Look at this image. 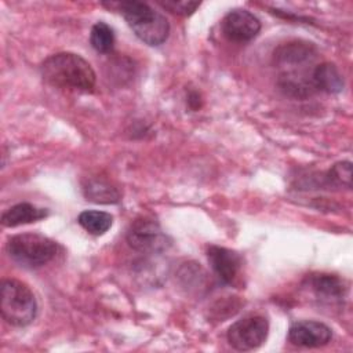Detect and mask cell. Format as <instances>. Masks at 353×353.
Here are the masks:
<instances>
[{"mask_svg": "<svg viewBox=\"0 0 353 353\" xmlns=\"http://www.w3.org/2000/svg\"><path fill=\"white\" fill-rule=\"evenodd\" d=\"M317 55V48L302 40L288 41L276 48L273 59L279 69L277 84L284 94L294 98H307L316 92L312 73L316 68L313 63Z\"/></svg>", "mask_w": 353, "mask_h": 353, "instance_id": "obj_1", "label": "cell"}, {"mask_svg": "<svg viewBox=\"0 0 353 353\" xmlns=\"http://www.w3.org/2000/svg\"><path fill=\"white\" fill-rule=\"evenodd\" d=\"M84 194L87 200H91L94 203H102V204H113L120 200L119 190L112 186L110 182L105 179H90L84 188Z\"/></svg>", "mask_w": 353, "mask_h": 353, "instance_id": "obj_14", "label": "cell"}, {"mask_svg": "<svg viewBox=\"0 0 353 353\" xmlns=\"http://www.w3.org/2000/svg\"><path fill=\"white\" fill-rule=\"evenodd\" d=\"M159 4L163 8L168 10L170 12L182 15V17H188L193 14L200 7L199 1H188V0H165V1H159Z\"/></svg>", "mask_w": 353, "mask_h": 353, "instance_id": "obj_18", "label": "cell"}, {"mask_svg": "<svg viewBox=\"0 0 353 353\" xmlns=\"http://www.w3.org/2000/svg\"><path fill=\"white\" fill-rule=\"evenodd\" d=\"M332 338V331L321 321L302 320L294 323L288 330V341L299 347H321Z\"/></svg>", "mask_w": 353, "mask_h": 353, "instance_id": "obj_10", "label": "cell"}, {"mask_svg": "<svg viewBox=\"0 0 353 353\" xmlns=\"http://www.w3.org/2000/svg\"><path fill=\"white\" fill-rule=\"evenodd\" d=\"M221 29L229 41L248 43L258 36L261 30V22L252 12L243 8H236L223 17Z\"/></svg>", "mask_w": 353, "mask_h": 353, "instance_id": "obj_8", "label": "cell"}, {"mask_svg": "<svg viewBox=\"0 0 353 353\" xmlns=\"http://www.w3.org/2000/svg\"><path fill=\"white\" fill-rule=\"evenodd\" d=\"M40 72L43 80L50 85L77 92H91L97 81L92 66L74 52L50 55L43 61Z\"/></svg>", "mask_w": 353, "mask_h": 353, "instance_id": "obj_2", "label": "cell"}, {"mask_svg": "<svg viewBox=\"0 0 353 353\" xmlns=\"http://www.w3.org/2000/svg\"><path fill=\"white\" fill-rule=\"evenodd\" d=\"M90 43H91V47L99 54L112 52V50L114 47V32H113V29L102 21L97 22L91 28Z\"/></svg>", "mask_w": 353, "mask_h": 353, "instance_id": "obj_16", "label": "cell"}, {"mask_svg": "<svg viewBox=\"0 0 353 353\" xmlns=\"http://www.w3.org/2000/svg\"><path fill=\"white\" fill-rule=\"evenodd\" d=\"M103 6L116 7L135 36L150 47L163 44L170 33L167 18L143 1H119Z\"/></svg>", "mask_w": 353, "mask_h": 353, "instance_id": "obj_3", "label": "cell"}, {"mask_svg": "<svg viewBox=\"0 0 353 353\" xmlns=\"http://www.w3.org/2000/svg\"><path fill=\"white\" fill-rule=\"evenodd\" d=\"M7 252L18 265L34 269L55 258L58 244L40 233H19L7 240Z\"/></svg>", "mask_w": 353, "mask_h": 353, "instance_id": "obj_5", "label": "cell"}, {"mask_svg": "<svg viewBox=\"0 0 353 353\" xmlns=\"http://www.w3.org/2000/svg\"><path fill=\"white\" fill-rule=\"evenodd\" d=\"M127 243L135 251L143 254H157L165 251L171 241L160 225L146 216L137 218L127 230Z\"/></svg>", "mask_w": 353, "mask_h": 353, "instance_id": "obj_7", "label": "cell"}, {"mask_svg": "<svg viewBox=\"0 0 353 353\" xmlns=\"http://www.w3.org/2000/svg\"><path fill=\"white\" fill-rule=\"evenodd\" d=\"M312 83L316 92L338 94L343 90V76L331 62L317 63L312 73Z\"/></svg>", "mask_w": 353, "mask_h": 353, "instance_id": "obj_11", "label": "cell"}, {"mask_svg": "<svg viewBox=\"0 0 353 353\" xmlns=\"http://www.w3.org/2000/svg\"><path fill=\"white\" fill-rule=\"evenodd\" d=\"M79 225L92 236L105 234L113 223V216L109 212L98 210H87L79 214Z\"/></svg>", "mask_w": 353, "mask_h": 353, "instance_id": "obj_15", "label": "cell"}, {"mask_svg": "<svg viewBox=\"0 0 353 353\" xmlns=\"http://www.w3.org/2000/svg\"><path fill=\"white\" fill-rule=\"evenodd\" d=\"M307 281H309L310 290L321 301H328V302L341 301L346 291L343 280H341L335 274L317 273V274H312Z\"/></svg>", "mask_w": 353, "mask_h": 353, "instance_id": "obj_13", "label": "cell"}, {"mask_svg": "<svg viewBox=\"0 0 353 353\" xmlns=\"http://www.w3.org/2000/svg\"><path fill=\"white\" fill-rule=\"evenodd\" d=\"M48 216V210L37 207L30 203H18L1 214V225L6 228H15L44 219Z\"/></svg>", "mask_w": 353, "mask_h": 353, "instance_id": "obj_12", "label": "cell"}, {"mask_svg": "<svg viewBox=\"0 0 353 353\" xmlns=\"http://www.w3.org/2000/svg\"><path fill=\"white\" fill-rule=\"evenodd\" d=\"M327 179L330 183L335 186H352V163L350 161H339L331 167L327 174Z\"/></svg>", "mask_w": 353, "mask_h": 353, "instance_id": "obj_17", "label": "cell"}, {"mask_svg": "<svg viewBox=\"0 0 353 353\" xmlns=\"http://www.w3.org/2000/svg\"><path fill=\"white\" fill-rule=\"evenodd\" d=\"M0 312L6 323L14 327L29 325L37 314L33 291L19 280L4 279L0 285Z\"/></svg>", "mask_w": 353, "mask_h": 353, "instance_id": "obj_4", "label": "cell"}, {"mask_svg": "<svg viewBox=\"0 0 353 353\" xmlns=\"http://www.w3.org/2000/svg\"><path fill=\"white\" fill-rule=\"evenodd\" d=\"M207 258L221 283L226 285H234L237 283L243 268V258L236 251L219 245H210Z\"/></svg>", "mask_w": 353, "mask_h": 353, "instance_id": "obj_9", "label": "cell"}, {"mask_svg": "<svg viewBox=\"0 0 353 353\" xmlns=\"http://www.w3.org/2000/svg\"><path fill=\"white\" fill-rule=\"evenodd\" d=\"M269 321L262 314H248L234 321L226 338L232 347L240 352H248L259 347L268 338Z\"/></svg>", "mask_w": 353, "mask_h": 353, "instance_id": "obj_6", "label": "cell"}]
</instances>
